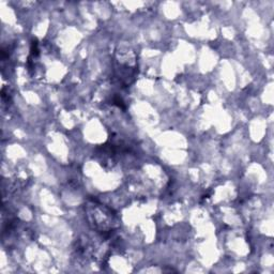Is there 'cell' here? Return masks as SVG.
I'll use <instances>...</instances> for the list:
<instances>
[{
  "mask_svg": "<svg viewBox=\"0 0 274 274\" xmlns=\"http://www.w3.org/2000/svg\"><path fill=\"white\" fill-rule=\"evenodd\" d=\"M30 51H31V56L33 57H36L39 55V43L36 40H33L31 42V48H30Z\"/></svg>",
  "mask_w": 274,
  "mask_h": 274,
  "instance_id": "cell-1",
  "label": "cell"
}]
</instances>
